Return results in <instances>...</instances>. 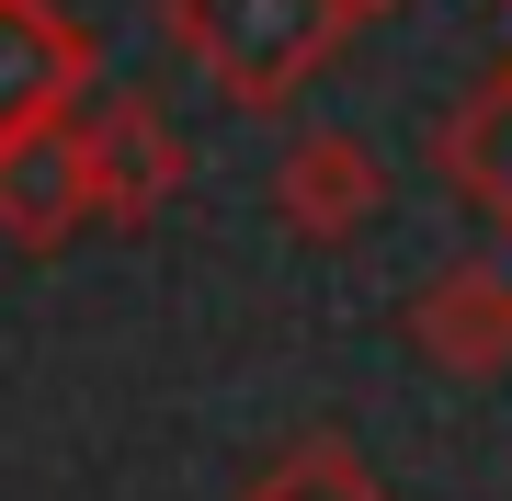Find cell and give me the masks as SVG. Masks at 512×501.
<instances>
[{
  "instance_id": "6da1fadb",
  "label": "cell",
  "mask_w": 512,
  "mask_h": 501,
  "mask_svg": "<svg viewBox=\"0 0 512 501\" xmlns=\"http://www.w3.org/2000/svg\"><path fill=\"white\" fill-rule=\"evenodd\" d=\"M342 0H171V46L217 80L228 114H296V92L342 57Z\"/></svg>"
},
{
  "instance_id": "7a4b0ae2",
  "label": "cell",
  "mask_w": 512,
  "mask_h": 501,
  "mask_svg": "<svg viewBox=\"0 0 512 501\" xmlns=\"http://www.w3.org/2000/svg\"><path fill=\"white\" fill-rule=\"evenodd\" d=\"M80 171H92V217L103 228H148V217H171V194H183V126L160 114V92H80Z\"/></svg>"
},
{
  "instance_id": "3957f363",
  "label": "cell",
  "mask_w": 512,
  "mask_h": 501,
  "mask_svg": "<svg viewBox=\"0 0 512 501\" xmlns=\"http://www.w3.org/2000/svg\"><path fill=\"white\" fill-rule=\"evenodd\" d=\"M399 342L421 353L433 376H512V274L490 251H467V262H433V274L410 285V308H399Z\"/></svg>"
},
{
  "instance_id": "277c9868",
  "label": "cell",
  "mask_w": 512,
  "mask_h": 501,
  "mask_svg": "<svg viewBox=\"0 0 512 501\" xmlns=\"http://www.w3.org/2000/svg\"><path fill=\"white\" fill-rule=\"evenodd\" d=\"M274 217H285V240H308V251H353L387 217V160L353 126H308L274 160Z\"/></svg>"
},
{
  "instance_id": "5b68a950",
  "label": "cell",
  "mask_w": 512,
  "mask_h": 501,
  "mask_svg": "<svg viewBox=\"0 0 512 501\" xmlns=\"http://www.w3.org/2000/svg\"><path fill=\"white\" fill-rule=\"evenodd\" d=\"M92 80H103V57L80 35V12H57V0H0V137L69 114Z\"/></svg>"
},
{
  "instance_id": "8992f818",
  "label": "cell",
  "mask_w": 512,
  "mask_h": 501,
  "mask_svg": "<svg viewBox=\"0 0 512 501\" xmlns=\"http://www.w3.org/2000/svg\"><path fill=\"white\" fill-rule=\"evenodd\" d=\"M69 114L0 137V240H12V251H57V240L92 228V171H80V126H69Z\"/></svg>"
},
{
  "instance_id": "52a82bcc",
  "label": "cell",
  "mask_w": 512,
  "mask_h": 501,
  "mask_svg": "<svg viewBox=\"0 0 512 501\" xmlns=\"http://www.w3.org/2000/svg\"><path fill=\"white\" fill-rule=\"evenodd\" d=\"M433 171H444V194H456L478 228H501V240H512V69H490L467 103H444Z\"/></svg>"
},
{
  "instance_id": "ba28073f",
  "label": "cell",
  "mask_w": 512,
  "mask_h": 501,
  "mask_svg": "<svg viewBox=\"0 0 512 501\" xmlns=\"http://www.w3.org/2000/svg\"><path fill=\"white\" fill-rule=\"evenodd\" d=\"M239 501H387V479L342 445V433H308V445H285Z\"/></svg>"
},
{
  "instance_id": "9c48e42d",
  "label": "cell",
  "mask_w": 512,
  "mask_h": 501,
  "mask_svg": "<svg viewBox=\"0 0 512 501\" xmlns=\"http://www.w3.org/2000/svg\"><path fill=\"white\" fill-rule=\"evenodd\" d=\"M342 12H353V23H365V12H399V0H342Z\"/></svg>"
},
{
  "instance_id": "30bf717a",
  "label": "cell",
  "mask_w": 512,
  "mask_h": 501,
  "mask_svg": "<svg viewBox=\"0 0 512 501\" xmlns=\"http://www.w3.org/2000/svg\"><path fill=\"white\" fill-rule=\"evenodd\" d=\"M501 12H512V0H501Z\"/></svg>"
}]
</instances>
